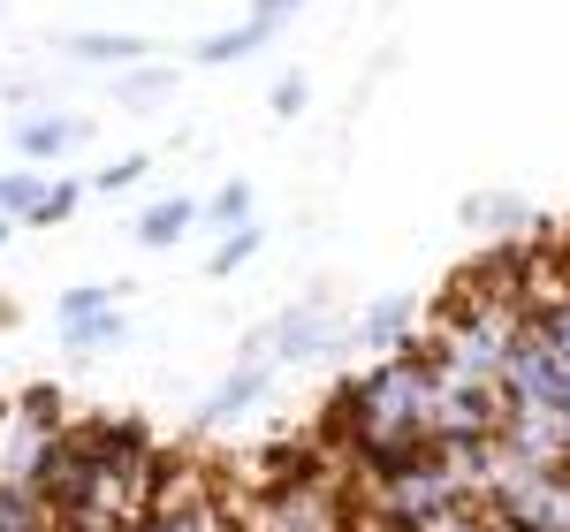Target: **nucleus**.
Masks as SVG:
<instances>
[{
	"mask_svg": "<svg viewBox=\"0 0 570 532\" xmlns=\"http://www.w3.org/2000/svg\"><path fill=\"white\" fill-rule=\"evenodd\" d=\"M335 434L351 442L357 472L434 449V351L403 343L381 365H365L343 388V403H335Z\"/></svg>",
	"mask_w": 570,
	"mask_h": 532,
	"instance_id": "f257e3e1",
	"label": "nucleus"
},
{
	"mask_svg": "<svg viewBox=\"0 0 570 532\" xmlns=\"http://www.w3.org/2000/svg\"><path fill=\"white\" fill-rule=\"evenodd\" d=\"M122 289H69L61 297V343L69 351H99V343H122V312H115Z\"/></svg>",
	"mask_w": 570,
	"mask_h": 532,
	"instance_id": "f03ea898",
	"label": "nucleus"
},
{
	"mask_svg": "<svg viewBox=\"0 0 570 532\" xmlns=\"http://www.w3.org/2000/svg\"><path fill=\"white\" fill-rule=\"evenodd\" d=\"M130 532H244V525L220 510L214 494L190 487V494H160V502H153V510H145Z\"/></svg>",
	"mask_w": 570,
	"mask_h": 532,
	"instance_id": "7ed1b4c3",
	"label": "nucleus"
},
{
	"mask_svg": "<svg viewBox=\"0 0 570 532\" xmlns=\"http://www.w3.org/2000/svg\"><path fill=\"white\" fill-rule=\"evenodd\" d=\"M327 343H335V319H320L312 305H297L289 319H274V335H259V343H252V357L274 351V357H289V365H297V357H320Z\"/></svg>",
	"mask_w": 570,
	"mask_h": 532,
	"instance_id": "20e7f679",
	"label": "nucleus"
},
{
	"mask_svg": "<svg viewBox=\"0 0 570 532\" xmlns=\"http://www.w3.org/2000/svg\"><path fill=\"white\" fill-rule=\"evenodd\" d=\"M411 327H419V305H411V297H381V305L357 319V343H365V351H403Z\"/></svg>",
	"mask_w": 570,
	"mask_h": 532,
	"instance_id": "39448f33",
	"label": "nucleus"
},
{
	"mask_svg": "<svg viewBox=\"0 0 570 532\" xmlns=\"http://www.w3.org/2000/svg\"><path fill=\"white\" fill-rule=\"evenodd\" d=\"M266 396V357H244L228 381H220L214 396H206V426H220V418H236V411H252V403Z\"/></svg>",
	"mask_w": 570,
	"mask_h": 532,
	"instance_id": "423d86ee",
	"label": "nucleus"
},
{
	"mask_svg": "<svg viewBox=\"0 0 570 532\" xmlns=\"http://www.w3.org/2000/svg\"><path fill=\"white\" fill-rule=\"evenodd\" d=\"M190 221H198V206H190V198H160V206H145V214H137V244L168 252V244L190 236Z\"/></svg>",
	"mask_w": 570,
	"mask_h": 532,
	"instance_id": "0eeeda50",
	"label": "nucleus"
},
{
	"mask_svg": "<svg viewBox=\"0 0 570 532\" xmlns=\"http://www.w3.org/2000/svg\"><path fill=\"white\" fill-rule=\"evenodd\" d=\"M69 53H85V61H145L153 46L130 39V31H85V39H69Z\"/></svg>",
	"mask_w": 570,
	"mask_h": 532,
	"instance_id": "6e6552de",
	"label": "nucleus"
},
{
	"mask_svg": "<svg viewBox=\"0 0 570 532\" xmlns=\"http://www.w3.org/2000/svg\"><path fill=\"white\" fill-rule=\"evenodd\" d=\"M266 39H274V31H266L259 16H252V23H236V31L206 39V46H198V61H244V53H252V46H266Z\"/></svg>",
	"mask_w": 570,
	"mask_h": 532,
	"instance_id": "1a4fd4ad",
	"label": "nucleus"
},
{
	"mask_svg": "<svg viewBox=\"0 0 570 532\" xmlns=\"http://www.w3.org/2000/svg\"><path fill=\"white\" fill-rule=\"evenodd\" d=\"M77 137H85L77 122H23V130H16V145H23L31 160H53V152H69Z\"/></svg>",
	"mask_w": 570,
	"mask_h": 532,
	"instance_id": "9d476101",
	"label": "nucleus"
},
{
	"mask_svg": "<svg viewBox=\"0 0 570 532\" xmlns=\"http://www.w3.org/2000/svg\"><path fill=\"white\" fill-rule=\"evenodd\" d=\"M39 198H46L39 176H0V221H31V214H39Z\"/></svg>",
	"mask_w": 570,
	"mask_h": 532,
	"instance_id": "9b49d317",
	"label": "nucleus"
},
{
	"mask_svg": "<svg viewBox=\"0 0 570 532\" xmlns=\"http://www.w3.org/2000/svg\"><path fill=\"white\" fill-rule=\"evenodd\" d=\"M252 252H259V228H252V221H244V228H220V252L206 259V274H236Z\"/></svg>",
	"mask_w": 570,
	"mask_h": 532,
	"instance_id": "f8f14e48",
	"label": "nucleus"
},
{
	"mask_svg": "<svg viewBox=\"0 0 570 532\" xmlns=\"http://www.w3.org/2000/svg\"><path fill=\"white\" fill-rule=\"evenodd\" d=\"M464 221H480V228H525L532 214L518 206V198H472V206H464Z\"/></svg>",
	"mask_w": 570,
	"mask_h": 532,
	"instance_id": "ddd939ff",
	"label": "nucleus"
},
{
	"mask_svg": "<svg viewBox=\"0 0 570 532\" xmlns=\"http://www.w3.org/2000/svg\"><path fill=\"white\" fill-rule=\"evenodd\" d=\"M206 214H214L220 228H244V221H252V183H228V190H220Z\"/></svg>",
	"mask_w": 570,
	"mask_h": 532,
	"instance_id": "4468645a",
	"label": "nucleus"
},
{
	"mask_svg": "<svg viewBox=\"0 0 570 532\" xmlns=\"http://www.w3.org/2000/svg\"><path fill=\"white\" fill-rule=\"evenodd\" d=\"M77 198H85V183H53V190L39 198V214H31V221H69V214H77Z\"/></svg>",
	"mask_w": 570,
	"mask_h": 532,
	"instance_id": "2eb2a0df",
	"label": "nucleus"
},
{
	"mask_svg": "<svg viewBox=\"0 0 570 532\" xmlns=\"http://www.w3.org/2000/svg\"><path fill=\"white\" fill-rule=\"evenodd\" d=\"M137 176H145V152H130V160H115L107 176H91V183H99V190H130Z\"/></svg>",
	"mask_w": 570,
	"mask_h": 532,
	"instance_id": "dca6fc26",
	"label": "nucleus"
},
{
	"mask_svg": "<svg viewBox=\"0 0 570 532\" xmlns=\"http://www.w3.org/2000/svg\"><path fill=\"white\" fill-rule=\"evenodd\" d=\"M274 115H305V85H297V77L274 85Z\"/></svg>",
	"mask_w": 570,
	"mask_h": 532,
	"instance_id": "f3484780",
	"label": "nucleus"
},
{
	"mask_svg": "<svg viewBox=\"0 0 570 532\" xmlns=\"http://www.w3.org/2000/svg\"><path fill=\"white\" fill-rule=\"evenodd\" d=\"M297 8H305V0H259V23L274 31V23H282V16H297Z\"/></svg>",
	"mask_w": 570,
	"mask_h": 532,
	"instance_id": "a211bd4d",
	"label": "nucleus"
},
{
	"mask_svg": "<svg viewBox=\"0 0 570 532\" xmlns=\"http://www.w3.org/2000/svg\"><path fill=\"white\" fill-rule=\"evenodd\" d=\"M0 244H8V221H0Z\"/></svg>",
	"mask_w": 570,
	"mask_h": 532,
	"instance_id": "6ab92c4d",
	"label": "nucleus"
}]
</instances>
